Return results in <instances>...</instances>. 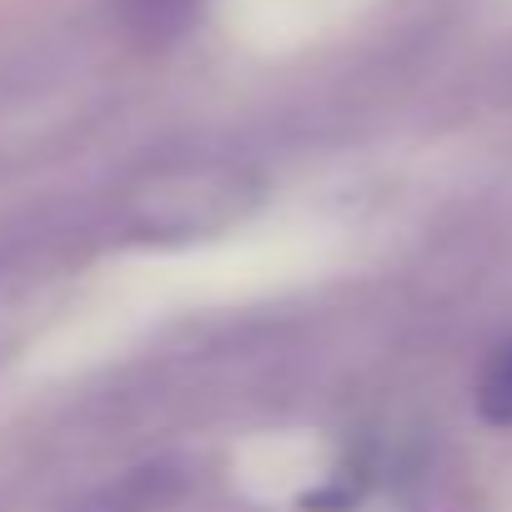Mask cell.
Segmentation results:
<instances>
[{"label":"cell","instance_id":"cell-3","mask_svg":"<svg viewBox=\"0 0 512 512\" xmlns=\"http://www.w3.org/2000/svg\"><path fill=\"white\" fill-rule=\"evenodd\" d=\"M191 487H196V462L151 457V462H136L121 477L101 482L96 492H86L71 512H171L191 497Z\"/></svg>","mask_w":512,"mask_h":512},{"label":"cell","instance_id":"cell-1","mask_svg":"<svg viewBox=\"0 0 512 512\" xmlns=\"http://www.w3.org/2000/svg\"><path fill=\"white\" fill-rule=\"evenodd\" d=\"M262 196L256 171L231 156H166L131 171L116 191L111 221L131 241H201L221 236Z\"/></svg>","mask_w":512,"mask_h":512},{"label":"cell","instance_id":"cell-4","mask_svg":"<svg viewBox=\"0 0 512 512\" xmlns=\"http://www.w3.org/2000/svg\"><path fill=\"white\" fill-rule=\"evenodd\" d=\"M191 11H196V0H126V21H131V31L146 36V41L176 36Z\"/></svg>","mask_w":512,"mask_h":512},{"label":"cell","instance_id":"cell-2","mask_svg":"<svg viewBox=\"0 0 512 512\" xmlns=\"http://www.w3.org/2000/svg\"><path fill=\"white\" fill-rule=\"evenodd\" d=\"M86 236H91V221L81 211H66V206L16 216L11 226H0V287L56 277L66 262L81 256Z\"/></svg>","mask_w":512,"mask_h":512},{"label":"cell","instance_id":"cell-5","mask_svg":"<svg viewBox=\"0 0 512 512\" xmlns=\"http://www.w3.org/2000/svg\"><path fill=\"white\" fill-rule=\"evenodd\" d=\"M477 402H482V417H487V422H512V347H502V352L492 357Z\"/></svg>","mask_w":512,"mask_h":512}]
</instances>
